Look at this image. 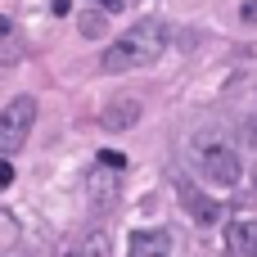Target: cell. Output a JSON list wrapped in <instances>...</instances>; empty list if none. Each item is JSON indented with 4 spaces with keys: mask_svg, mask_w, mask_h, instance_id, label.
Masks as SVG:
<instances>
[{
    "mask_svg": "<svg viewBox=\"0 0 257 257\" xmlns=\"http://www.w3.org/2000/svg\"><path fill=\"white\" fill-rule=\"evenodd\" d=\"M253 257H257V244H253Z\"/></svg>",
    "mask_w": 257,
    "mask_h": 257,
    "instance_id": "cell-16",
    "label": "cell"
},
{
    "mask_svg": "<svg viewBox=\"0 0 257 257\" xmlns=\"http://www.w3.org/2000/svg\"><path fill=\"white\" fill-rule=\"evenodd\" d=\"M32 126H36V99L32 95H14L0 108V158H14L27 145Z\"/></svg>",
    "mask_w": 257,
    "mask_h": 257,
    "instance_id": "cell-3",
    "label": "cell"
},
{
    "mask_svg": "<svg viewBox=\"0 0 257 257\" xmlns=\"http://www.w3.org/2000/svg\"><path fill=\"white\" fill-rule=\"evenodd\" d=\"M226 244H230V253H248V248L257 244V226H253V221H235Z\"/></svg>",
    "mask_w": 257,
    "mask_h": 257,
    "instance_id": "cell-8",
    "label": "cell"
},
{
    "mask_svg": "<svg viewBox=\"0 0 257 257\" xmlns=\"http://www.w3.org/2000/svg\"><path fill=\"white\" fill-rule=\"evenodd\" d=\"M181 203H185V212H190V217H194L199 226H212V221L221 217V208H217L212 199H203V194H199V190H194L190 181H181Z\"/></svg>",
    "mask_w": 257,
    "mask_h": 257,
    "instance_id": "cell-6",
    "label": "cell"
},
{
    "mask_svg": "<svg viewBox=\"0 0 257 257\" xmlns=\"http://www.w3.org/2000/svg\"><path fill=\"white\" fill-rule=\"evenodd\" d=\"M244 140L257 149V117H248V122H244Z\"/></svg>",
    "mask_w": 257,
    "mask_h": 257,
    "instance_id": "cell-14",
    "label": "cell"
},
{
    "mask_svg": "<svg viewBox=\"0 0 257 257\" xmlns=\"http://www.w3.org/2000/svg\"><path fill=\"white\" fill-rule=\"evenodd\" d=\"M95 163H99L104 172H122V167H126V154H117V149H104Z\"/></svg>",
    "mask_w": 257,
    "mask_h": 257,
    "instance_id": "cell-10",
    "label": "cell"
},
{
    "mask_svg": "<svg viewBox=\"0 0 257 257\" xmlns=\"http://www.w3.org/2000/svg\"><path fill=\"white\" fill-rule=\"evenodd\" d=\"M86 190H90V203L95 208H113L117 203V172H104V167L90 172V185Z\"/></svg>",
    "mask_w": 257,
    "mask_h": 257,
    "instance_id": "cell-7",
    "label": "cell"
},
{
    "mask_svg": "<svg viewBox=\"0 0 257 257\" xmlns=\"http://www.w3.org/2000/svg\"><path fill=\"white\" fill-rule=\"evenodd\" d=\"M68 257H104V239L95 235V239H86L81 248H72V253H68Z\"/></svg>",
    "mask_w": 257,
    "mask_h": 257,
    "instance_id": "cell-11",
    "label": "cell"
},
{
    "mask_svg": "<svg viewBox=\"0 0 257 257\" xmlns=\"http://www.w3.org/2000/svg\"><path fill=\"white\" fill-rule=\"evenodd\" d=\"M77 27H81V36H86V41H99V36L108 32V14H99V9H86V14L77 18Z\"/></svg>",
    "mask_w": 257,
    "mask_h": 257,
    "instance_id": "cell-9",
    "label": "cell"
},
{
    "mask_svg": "<svg viewBox=\"0 0 257 257\" xmlns=\"http://www.w3.org/2000/svg\"><path fill=\"white\" fill-rule=\"evenodd\" d=\"M194 167H199L203 181H212L221 190H230V185L244 181V163H239L235 145H226L221 136H199L194 140Z\"/></svg>",
    "mask_w": 257,
    "mask_h": 257,
    "instance_id": "cell-2",
    "label": "cell"
},
{
    "mask_svg": "<svg viewBox=\"0 0 257 257\" xmlns=\"http://www.w3.org/2000/svg\"><path fill=\"white\" fill-rule=\"evenodd\" d=\"M5 185H14V167H9V163L0 158V190H5Z\"/></svg>",
    "mask_w": 257,
    "mask_h": 257,
    "instance_id": "cell-15",
    "label": "cell"
},
{
    "mask_svg": "<svg viewBox=\"0 0 257 257\" xmlns=\"http://www.w3.org/2000/svg\"><path fill=\"white\" fill-rule=\"evenodd\" d=\"M239 18H244V23H257V0H244V9H239Z\"/></svg>",
    "mask_w": 257,
    "mask_h": 257,
    "instance_id": "cell-13",
    "label": "cell"
},
{
    "mask_svg": "<svg viewBox=\"0 0 257 257\" xmlns=\"http://www.w3.org/2000/svg\"><path fill=\"white\" fill-rule=\"evenodd\" d=\"M167 23L163 18H140L136 27H126L117 41H108V50H104V59H99V68L104 72H131V68H149V63H158L163 59V50H167Z\"/></svg>",
    "mask_w": 257,
    "mask_h": 257,
    "instance_id": "cell-1",
    "label": "cell"
},
{
    "mask_svg": "<svg viewBox=\"0 0 257 257\" xmlns=\"http://www.w3.org/2000/svg\"><path fill=\"white\" fill-rule=\"evenodd\" d=\"M126 257H172V235H167V230H158V226L136 230V235H131Z\"/></svg>",
    "mask_w": 257,
    "mask_h": 257,
    "instance_id": "cell-4",
    "label": "cell"
},
{
    "mask_svg": "<svg viewBox=\"0 0 257 257\" xmlns=\"http://www.w3.org/2000/svg\"><path fill=\"white\" fill-rule=\"evenodd\" d=\"M90 5H95L99 14H117V9H122V0H90Z\"/></svg>",
    "mask_w": 257,
    "mask_h": 257,
    "instance_id": "cell-12",
    "label": "cell"
},
{
    "mask_svg": "<svg viewBox=\"0 0 257 257\" xmlns=\"http://www.w3.org/2000/svg\"><path fill=\"white\" fill-rule=\"evenodd\" d=\"M136 122H140V99H131V95L108 99V108H104V126L108 131H131Z\"/></svg>",
    "mask_w": 257,
    "mask_h": 257,
    "instance_id": "cell-5",
    "label": "cell"
}]
</instances>
